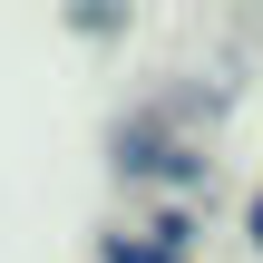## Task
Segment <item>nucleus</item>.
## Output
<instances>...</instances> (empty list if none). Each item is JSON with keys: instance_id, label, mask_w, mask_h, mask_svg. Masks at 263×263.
<instances>
[{"instance_id": "f257e3e1", "label": "nucleus", "mask_w": 263, "mask_h": 263, "mask_svg": "<svg viewBox=\"0 0 263 263\" xmlns=\"http://www.w3.org/2000/svg\"><path fill=\"white\" fill-rule=\"evenodd\" d=\"M107 263H176V244H137V234H117V244H107Z\"/></svg>"}]
</instances>
